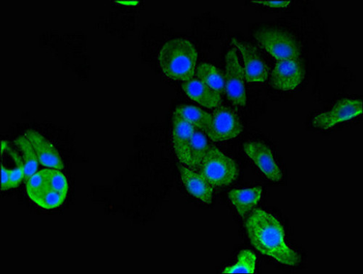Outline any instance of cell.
Wrapping results in <instances>:
<instances>
[{"instance_id":"cell-1","label":"cell","mask_w":363,"mask_h":274,"mask_svg":"<svg viewBox=\"0 0 363 274\" xmlns=\"http://www.w3.org/2000/svg\"><path fill=\"white\" fill-rule=\"evenodd\" d=\"M245 229L252 246L261 254L288 266L301 261L299 255L285 240V230L279 219L260 208L253 209L245 222Z\"/></svg>"},{"instance_id":"cell-2","label":"cell","mask_w":363,"mask_h":274,"mask_svg":"<svg viewBox=\"0 0 363 274\" xmlns=\"http://www.w3.org/2000/svg\"><path fill=\"white\" fill-rule=\"evenodd\" d=\"M159 64L169 80L187 82L195 77L198 52L188 39H173L165 43L160 50Z\"/></svg>"},{"instance_id":"cell-3","label":"cell","mask_w":363,"mask_h":274,"mask_svg":"<svg viewBox=\"0 0 363 274\" xmlns=\"http://www.w3.org/2000/svg\"><path fill=\"white\" fill-rule=\"evenodd\" d=\"M69 190L66 176L56 169H43L29 177L26 184V193L39 207L55 209L62 205Z\"/></svg>"},{"instance_id":"cell-4","label":"cell","mask_w":363,"mask_h":274,"mask_svg":"<svg viewBox=\"0 0 363 274\" xmlns=\"http://www.w3.org/2000/svg\"><path fill=\"white\" fill-rule=\"evenodd\" d=\"M215 188L230 185L238 176L236 163L215 146H209L198 171Z\"/></svg>"},{"instance_id":"cell-5","label":"cell","mask_w":363,"mask_h":274,"mask_svg":"<svg viewBox=\"0 0 363 274\" xmlns=\"http://www.w3.org/2000/svg\"><path fill=\"white\" fill-rule=\"evenodd\" d=\"M254 37L259 45L278 62L300 57L301 49L297 41L281 29L262 28L258 30Z\"/></svg>"},{"instance_id":"cell-6","label":"cell","mask_w":363,"mask_h":274,"mask_svg":"<svg viewBox=\"0 0 363 274\" xmlns=\"http://www.w3.org/2000/svg\"><path fill=\"white\" fill-rule=\"evenodd\" d=\"M225 94L230 104L237 108L246 106L247 97L243 67L235 48L230 49L225 56Z\"/></svg>"},{"instance_id":"cell-7","label":"cell","mask_w":363,"mask_h":274,"mask_svg":"<svg viewBox=\"0 0 363 274\" xmlns=\"http://www.w3.org/2000/svg\"><path fill=\"white\" fill-rule=\"evenodd\" d=\"M242 131L243 125L237 113L226 106L214 109L206 135L211 141L225 142L235 138Z\"/></svg>"},{"instance_id":"cell-8","label":"cell","mask_w":363,"mask_h":274,"mask_svg":"<svg viewBox=\"0 0 363 274\" xmlns=\"http://www.w3.org/2000/svg\"><path fill=\"white\" fill-rule=\"evenodd\" d=\"M362 102L344 99L339 101L330 111L318 114L313 119L315 127L329 129L342 121L350 120L362 114Z\"/></svg>"},{"instance_id":"cell-9","label":"cell","mask_w":363,"mask_h":274,"mask_svg":"<svg viewBox=\"0 0 363 274\" xmlns=\"http://www.w3.org/2000/svg\"><path fill=\"white\" fill-rule=\"evenodd\" d=\"M305 73L299 59L279 60L272 72L269 82L277 89L292 91L303 81Z\"/></svg>"},{"instance_id":"cell-10","label":"cell","mask_w":363,"mask_h":274,"mask_svg":"<svg viewBox=\"0 0 363 274\" xmlns=\"http://www.w3.org/2000/svg\"><path fill=\"white\" fill-rule=\"evenodd\" d=\"M244 150L267 179L275 182L282 180L283 173L274 153L266 144L261 141H250L244 145Z\"/></svg>"},{"instance_id":"cell-11","label":"cell","mask_w":363,"mask_h":274,"mask_svg":"<svg viewBox=\"0 0 363 274\" xmlns=\"http://www.w3.org/2000/svg\"><path fill=\"white\" fill-rule=\"evenodd\" d=\"M233 45L239 50L243 60L245 81L250 83L264 82L269 76V68L258 54L257 49L249 43L232 40Z\"/></svg>"},{"instance_id":"cell-12","label":"cell","mask_w":363,"mask_h":274,"mask_svg":"<svg viewBox=\"0 0 363 274\" xmlns=\"http://www.w3.org/2000/svg\"><path fill=\"white\" fill-rule=\"evenodd\" d=\"M24 136L32 143L39 162L45 167L62 170L65 165L55 147L39 133L28 130Z\"/></svg>"},{"instance_id":"cell-13","label":"cell","mask_w":363,"mask_h":274,"mask_svg":"<svg viewBox=\"0 0 363 274\" xmlns=\"http://www.w3.org/2000/svg\"><path fill=\"white\" fill-rule=\"evenodd\" d=\"M180 177L187 192L203 203H213L214 188L197 171L183 165H179Z\"/></svg>"},{"instance_id":"cell-14","label":"cell","mask_w":363,"mask_h":274,"mask_svg":"<svg viewBox=\"0 0 363 274\" xmlns=\"http://www.w3.org/2000/svg\"><path fill=\"white\" fill-rule=\"evenodd\" d=\"M196 131L189 121L173 114L172 147L177 160L182 165L185 163L187 150Z\"/></svg>"},{"instance_id":"cell-15","label":"cell","mask_w":363,"mask_h":274,"mask_svg":"<svg viewBox=\"0 0 363 274\" xmlns=\"http://www.w3.org/2000/svg\"><path fill=\"white\" fill-rule=\"evenodd\" d=\"M181 87L190 99L206 109H215L222 105V96L196 77L184 82Z\"/></svg>"},{"instance_id":"cell-16","label":"cell","mask_w":363,"mask_h":274,"mask_svg":"<svg viewBox=\"0 0 363 274\" xmlns=\"http://www.w3.org/2000/svg\"><path fill=\"white\" fill-rule=\"evenodd\" d=\"M262 194L261 187L235 190L228 193V197L238 215L245 218L259 203Z\"/></svg>"},{"instance_id":"cell-17","label":"cell","mask_w":363,"mask_h":274,"mask_svg":"<svg viewBox=\"0 0 363 274\" xmlns=\"http://www.w3.org/2000/svg\"><path fill=\"white\" fill-rule=\"evenodd\" d=\"M195 77L221 96L225 94V75L213 65L206 62L199 64Z\"/></svg>"},{"instance_id":"cell-18","label":"cell","mask_w":363,"mask_h":274,"mask_svg":"<svg viewBox=\"0 0 363 274\" xmlns=\"http://www.w3.org/2000/svg\"><path fill=\"white\" fill-rule=\"evenodd\" d=\"M174 114L189 121L196 131L205 134L211 120V114L191 105H180L175 109Z\"/></svg>"},{"instance_id":"cell-19","label":"cell","mask_w":363,"mask_h":274,"mask_svg":"<svg viewBox=\"0 0 363 274\" xmlns=\"http://www.w3.org/2000/svg\"><path fill=\"white\" fill-rule=\"evenodd\" d=\"M206 136L201 131H196L189 144L185 163L183 165L198 171L208 148Z\"/></svg>"},{"instance_id":"cell-20","label":"cell","mask_w":363,"mask_h":274,"mask_svg":"<svg viewBox=\"0 0 363 274\" xmlns=\"http://www.w3.org/2000/svg\"><path fill=\"white\" fill-rule=\"evenodd\" d=\"M22 151L24 164L25 179L28 180L38 170L39 160L31 143L25 137L21 136L15 141Z\"/></svg>"},{"instance_id":"cell-21","label":"cell","mask_w":363,"mask_h":274,"mask_svg":"<svg viewBox=\"0 0 363 274\" xmlns=\"http://www.w3.org/2000/svg\"><path fill=\"white\" fill-rule=\"evenodd\" d=\"M257 256L251 251H242L237 257L235 265L226 267L222 273H255L256 269Z\"/></svg>"},{"instance_id":"cell-22","label":"cell","mask_w":363,"mask_h":274,"mask_svg":"<svg viewBox=\"0 0 363 274\" xmlns=\"http://www.w3.org/2000/svg\"><path fill=\"white\" fill-rule=\"evenodd\" d=\"M11 155L15 160L16 168L13 170H9L8 190L18 187L22 180L25 178L23 163L21 161L20 158L14 152H12Z\"/></svg>"},{"instance_id":"cell-23","label":"cell","mask_w":363,"mask_h":274,"mask_svg":"<svg viewBox=\"0 0 363 274\" xmlns=\"http://www.w3.org/2000/svg\"><path fill=\"white\" fill-rule=\"evenodd\" d=\"M252 4L262 5L270 9H286L291 1H251Z\"/></svg>"},{"instance_id":"cell-24","label":"cell","mask_w":363,"mask_h":274,"mask_svg":"<svg viewBox=\"0 0 363 274\" xmlns=\"http://www.w3.org/2000/svg\"><path fill=\"white\" fill-rule=\"evenodd\" d=\"M9 182V169L1 165V190L7 191Z\"/></svg>"},{"instance_id":"cell-25","label":"cell","mask_w":363,"mask_h":274,"mask_svg":"<svg viewBox=\"0 0 363 274\" xmlns=\"http://www.w3.org/2000/svg\"><path fill=\"white\" fill-rule=\"evenodd\" d=\"M115 3L118 4L120 5L124 6H137L139 4V1H116Z\"/></svg>"},{"instance_id":"cell-26","label":"cell","mask_w":363,"mask_h":274,"mask_svg":"<svg viewBox=\"0 0 363 274\" xmlns=\"http://www.w3.org/2000/svg\"><path fill=\"white\" fill-rule=\"evenodd\" d=\"M6 146H7V144L6 143V142L4 141H2V147H1L2 153L4 151V150H6Z\"/></svg>"}]
</instances>
